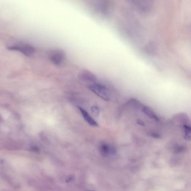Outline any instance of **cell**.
Wrapping results in <instances>:
<instances>
[{
  "label": "cell",
  "mask_w": 191,
  "mask_h": 191,
  "mask_svg": "<svg viewBox=\"0 0 191 191\" xmlns=\"http://www.w3.org/2000/svg\"><path fill=\"white\" fill-rule=\"evenodd\" d=\"M185 138L188 140H191V127L185 126Z\"/></svg>",
  "instance_id": "obj_10"
},
{
  "label": "cell",
  "mask_w": 191,
  "mask_h": 191,
  "mask_svg": "<svg viewBox=\"0 0 191 191\" xmlns=\"http://www.w3.org/2000/svg\"><path fill=\"white\" fill-rule=\"evenodd\" d=\"M72 176H71V177H68V178H67V180H66V181L67 182H70V181H71L72 180Z\"/></svg>",
  "instance_id": "obj_14"
},
{
  "label": "cell",
  "mask_w": 191,
  "mask_h": 191,
  "mask_svg": "<svg viewBox=\"0 0 191 191\" xmlns=\"http://www.w3.org/2000/svg\"><path fill=\"white\" fill-rule=\"evenodd\" d=\"M7 49L10 50L19 51L27 56H31L35 52V49L32 46L26 43H20L14 45L8 46Z\"/></svg>",
  "instance_id": "obj_1"
},
{
  "label": "cell",
  "mask_w": 191,
  "mask_h": 191,
  "mask_svg": "<svg viewBox=\"0 0 191 191\" xmlns=\"http://www.w3.org/2000/svg\"><path fill=\"white\" fill-rule=\"evenodd\" d=\"M87 191H96L92 190H87Z\"/></svg>",
  "instance_id": "obj_15"
},
{
  "label": "cell",
  "mask_w": 191,
  "mask_h": 191,
  "mask_svg": "<svg viewBox=\"0 0 191 191\" xmlns=\"http://www.w3.org/2000/svg\"><path fill=\"white\" fill-rule=\"evenodd\" d=\"M79 109L85 121L90 125L93 127L99 126L98 123L90 116L88 112L82 107H79Z\"/></svg>",
  "instance_id": "obj_7"
},
{
  "label": "cell",
  "mask_w": 191,
  "mask_h": 191,
  "mask_svg": "<svg viewBox=\"0 0 191 191\" xmlns=\"http://www.w3.org/2000/svg\"><path fill=\"white\" fill-rule=\"evenodd\" d=\"M150 135L152 137L156 138H160V137H159L160 136H159L157 134L155 133V132H152V133H151Z\"/></svg>",
  "instance_id": "obj_12"
},
{
  "label": "cell",
  "mask_w": 191,
  "mask_h": 191,
  "mask_svg": "<svg viewBox=\"0 0 191 191\" xmlns=\"http://www.w3.org/2000/svg\"><path fill=\"white\" fill-rule=\"evenodd\" d=\"M142 111L146 115L151 119H154L156 121H159V118L155 114L153 111L149 107L146 106H143Z\"/></svg>",
  "instance_id": "obj_8"
},
{
  "label": "cell",
  "mask_w": 191,
  "mask_h": 191,
  "mask_svg": "<svg viewBox=\"0 0 191 191\" xmlns=\"http://www.w3.org/2000/svg\"><path fill=\"white\" fill-rule=\"evenodd\" d=\"M65 57L66 53L63 50L56 49L51 52L50 53L49 58L54 64L59 66L63 62Z\"/></svg>",
  "instance_id": "obj_3"
},
{
  "label": "cell",
  "mask_w": 191,
  "mask_h": 191,
  "mask_svg": "<svg viewBox=\"0 0 191 191\" xmlns=\"http://www.w3.org/2000/svg\"><path fill=\"white\" fill-rule=\"evenodd\" d=\"M88 88L96 95L103 100L106 101L109 100V91L105 86L98 84H93L89 86Z\"/></svg>",
  "instance_id": "obj_2"
},
{
  "label": "cell",
  "mask_w": 191,
  "mask_h": 191,
  "mask_svg": "<svg viewBox=\"0 0 191 191\" xmlns=\"http://www.w3.org/2000/svg\"><path fill=\"white\" fill-rule=\"evenodd\" d=\"M79 78L83 81L94 83L96 81V77L91 72L87 70H84L80 72Z\"/></svg>",
  "instance_id": "obj_6"
},
{
  "label": "cell",
  "mask_w": 191,
  "mask_h": 191,
  "mask_svg": "<svg viewBox=\"0 0 191 191\" xmlns=\"http://www.w3.org/2000/svg\"><path fill=\"white\" fill-rule=\"evenodd\" d=\"M99 150L101 154L105 156L114 155L116 153V150L114 147L106 143L102 144L99 148Z\"/></svg>",
  "instance_id": "obj_5"
},
{
  "label": "cell",
  "mask_w": 191,
  "mask_h": 191,
  "mask_svg": "<svg viewBox=\"0 0 191 191\" xmlns=\"http://www.w3.org/2000/svg\"><path fill=\"white\" fill-rule=\"evenodd\" d=\"M91 111L92 114L95 117H98L100 114V109L97 106H93L91 107Z\"/></svg>",
  "instance_id": "obj_11"
},
{
  "label": "cell",
  "mask_w": 191,
  "mask_h": 191,
  "mask_svg": "<svg viewBox=\"0 0 191 191\" xmlns=\"http://www.w3.org/2000/svg\"><path fill=\"white\" fill-rule=\"evenodd\" d=\"M135 5H136L138 10L140 11L149 12L153 9V3L150 1H135Z\"/></svg>",
  "instance_id": "obj_4"
},
{
  "label": "cell",
  "mask_w": 191,
  "mask_h": 191,
  "mask_svg": "<svg viewBox=\"0 0 191 191\" xmlns=\"http://www.w3.org/2000/svg\"><path fill=\"white\" fill-rule=\"evenodd\" d=\"M137 122L138 124L142 126L144 125V122L141 120V119H138L137 120Z\"/></svg>",
  "instance_id": "obj_13"
},
{
  "label": "cell",
  "mask_w": 191,
  "mask_h": 191,
  "mask_svg": "<svg viewBox=\"0 0 191 191\" xmlns=\"http://www.w3.org/2000/svg\"><path fill=\"white\" fill-rule=\"evenodd\" d=\"M128 104L130 105L131 107H134V108L137 109H142L143 106L142 104L138 100L135 99H131L128 102Z\"/></svg>",
  "instance_id": "obj_9"
}]
</instances>
